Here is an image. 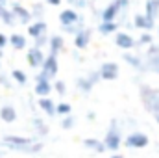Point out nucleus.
<instances>
[{
  "label": "nucleus",
  "instance_id": "nucleus-39",
  "mask_svg": "<svg viewBox=\"0 0 159 158\" xmlns=\"http://www.w3.org/2000/svg\"><path fill=\"white\" fill-rule=\"evenodd\" d=\"M46 4H50V6H59L61 0H46Z\"/></svg>",
  "mask_w": 159,
  "mask_h": 158
},
{
  "label": "nucleus",
  "instance_id": "nucleus-18",
  "mask_svg": "<svg viewBox=\"0 0 159 158\" xmlns=\"http://www.w3.org/2000/svg\"><path fill=\"white\" fill-rule=\"evenodd\" d=\"M89 41H91V30H89V28L80 30L78 34L74 36V45H76V48H87Z\"/></svg>",
  "mask_w": 159,
  "mask_h": 158
},
{
  "label": "nucleus",
  "instance_id": "nucleus-34",
  "mask_svg": "<svg viewBox=\"0 0 159 158\" xmlns=\"http://www.w3.org/2000/svg\"><path fill=\"white\" fill-rule=\"evenodd\" d=\"M150 43H154V36L152 34L144 32V34L139 36V45H150Z\"/></svg>",
  "mask_w": 159,
  "mask_h": 158
},
{
  "label": "nucleus",
  "instance_id": "nucleus-21",
  "mask_svg": "<svg viewBox=\"0 0 159 158\" xmlns=\"http://www.w3.org/2000/svg\"><path fill=\"white\" fill-rule=\"evenodd\" d=\"M83 145H85L87 149L98 153V155L106 153V145H104V141H100V140H96V138H85V140H83Z\"/></svg>",
  "mask_w": 159,
  "mask_h": 158
},
{
  "label": "nucleus",
  "instance_id": "nucleus-32",
  "mask_svg": "<svg viewBox=\"0 0 159 158\" xmlns=\"http://www.w3.org/2000/svg\"><path fill=\"white\" fill-rule=\"evenodd\" d=\"M52 87L57 91V95H61V97H65V93H67V86H65V82H61V80H57V82H54L52 84Z\"/></svg>",
  "mask_w": 159,
  "mask_h": 158
},
{
  "label": "nucleus",
  "instance_id": "nucleus-4",
  "mask_svg": "<svg viewBox=\"0 0 159 158\" xmlns=\"http://www.w3.org/2000/svg\"><path fill=\"white\" fill-rule=\"evenodd\" d=\"M104 145H106V151H119L120 145H122V136H120V128H119V123L113 121L109 130L106 132L104 136Z\"/></svg>",
  "mask_w": 159,
  "mask_h": 158
},
{
  "label": "nucleus",
  "instance_id": "nucleus-30",
  "mask_svg": "<svg viewBox=\"0 0 159 158\" xmlns=\"http://www.w3.org/2000/svg\"><path fill=\"white\" fill-rule=\"evenodd\" d=\"M72 112V106L69 104V102H59V104H56V114L57 116H69Z\"/></svg>",
  "mask_w": 159,
  "mask_h": 158
},
{
  "label": "nucleus",
  "instance_id": "nucleus-25",
  "mask_svg": "<svg viewBox=\"0 0 159 158\" xmlns=\"http://www.w3.org/2000/svg\"><path fill=\"white\" fill-rule=\"evenodd\" d=\"M76 87H78V91H81L83 95H89L94 86L87 80V77H81V78H76Z\"/></svg>",
  "mask_w": 159,
  "mask_h": 158
},
{
  "label": "nucleus",
  "instance_id": "nucleus-33",
  "mask_svg": "<svg viewBox=\"0 0 159 158\" xmlns=\"http://www.w3.org/2000/svg\"><path fill=\"white\" fill-rule=\"evenodd\" d=\"M46 45H48V36H46V34L34 39V47H35V48H43V47H46Z\"/></svg>",
  "mask_w": 159,
  "mask_h": 158
},
{
  "label": "nucleus",
  "instance_id": "nucleus-28",
  "mask_svg": "<svg viewBox=\"0 0 159 158\" xmlns=\"http://www.w3.org/2000/svg\"><path fill=\"white\" fill-rule=\"evenodd\" d=\"M11 78L15 80L17 84H20V86H24V84L28 82L26 73H24V71H20V69H13V71H11Z\"/></svg>",
  "mask_w": 159,
  "mask_h": 158
},
{
  "label": "nucleus",
  "instance_id": "nucleus-12",
  "mask_svg": "<svg viewBox=\"0 0 159 158\" xmlns=\"http://www.w3.org/2000/svg\"><path fill=\"white\" fill-rule=\"evenodd\" d=\"M122 60H124L129 67H133L135 71H146V63H144V60L139 58V56H135V54H131V52H128V50L124 52Z\"/></svg>",
  "mask_w": 159,
  "mask_h": 158
},
{
  "label": "nucleus",
  "instance_id": "nucleus-3",
  "mask_svg": "<svg viewBox=\"0 0 159 158\" xmlns=\"http://www.w3.org/2000/svg\"><path fill=\"white\" fill-rule=\"evenodd\" d=\"M128 6H129V0H113L109 6H106V7L102 9V13H100L102 22L117 21V17H119L122 11H126V9H128Z\"/></svg>",
  "mask_w": 159,
  "mask_h": 158
},
{
  "label": "nucleus",
  "instance_id": "nucleus-37",
  "mask_svg": "<svg viewBox=\"0 0 159 158\" xmlns=\"http://www.w3.org/2000/svg\"><path fill=\"white\" fill-rule=\"evenodd\" d=\"M87 80H89L93 86H96V84L100 82V75H98V71H93V73H89V75H87Z\"/></svg>",
  "mask_w": 159,
  "mask_h": 158
},
{
  "label": "nucleus",
  "instance_id": "nucleus-7",
  "mask_svg": "<svg viewBox=\"0 0 159 158\" xmlns=\"http://www.w3.org/2000/svg\"><path fill=\"white\" fill-rule=\"evenodd\" d=\"M98 75H100V80H117L120 75L119 63L117 62H104L98 69Z\"/></svg>",
  "mask_w": 159,
  "mask_h": 158
},
{
  "label": "nucleus",
  "instance_id": "nucleus-11",
  "mask_svg": "<svg viewBox=\"0 0 159 158\" xmlns=\"http://www.w3.org/2000/svg\"><path fill=\"white\" fill-rule=\"evenodd\" d=\"M81 21V17H80V13L76 9H63L61 13H59V22L63 24V26H70V24H76Z\"/></svg>",
  "mask_w": 159,
  "mask_h": 158
},
{
  "label": "nucleus",
  "instance_id": "nucleus-41",
  "mask_svg": "<svg viewBox=\"0 0 159 158\" xmlns=\"http://www.w3.org/2000/svg\"><path fill=\"white\" fill-rule=\"evenodd\" d=\"M7 2H9V0H0V4H2V6H6Z\"/></svg>",
  "mask_w": 159,
  "mask_h": 158
},
{
  "label": "nucleus",
  "instance_id": "nucleus-31",
  "mask_svg": "<svg viewBox=\"0 0 159 158\" xmlns=\"http://www.w3.org/2000/svg\"><path fill=\"white\" fill-rule=\"evenodd\" d=\"M76 125V119H74V116H63V119H61V128H65V130H70L72 126Z\"/></svg>",
  "mask_w": 159,
  "mask_h": 158
},
{
  "label": "nucleus",
  "instance_id": "nucleus-43",
  "mask_svg": "<svg viewBox=\"0 0 159 158\" xmlns=\"http://www.w3.org/2000/svg\"><path fill=\"white\" fill-rule=\"evenodd\" d=\"M0 60H2V50H0ZM0 65H2V63H0Z\"/></svg>",
  "mask_w": 159,
  "mask_h": 158
},
{
  "label": "nucleus",
  "instance_id": "nucleus-14",
  "mask_svg": "<svg viewBox=\"0 0 159 158\" xmlns=\"http://www.w3.org/2000/svg\"><path fill=\"white\" fill-rule=\"evenodd\" d=\"M133 24H135V28L144 30V32H150V30L156 26L154 21H148V19L144 17V13H137V15H133Z\"/></svg>",
  "mask_w": 159,
  "mask_h": 158
},
{
  "label": "nucleus",
  "instance_id": "nucleus-40",
  "mask_svg": "<svg viewBox=\"0 0 159 158\" xmlns=\"http://www.w3.org/2000/svg\"><path fill=\"white\" fill-rule=\"evenodd\" d=\"M111 158H124V156H122V155H119V153H115V155H113Z\"/></svg>",
  "mask_w": 159,
  "mask_h": 158
},
{
  "label": "nucleus",
  "instance_id": "nucleus-2",
  "mask_svg": "<svg viewBox=\"0 0 159 158\" xmlns=\"http://www.w3.org/2000/svg\"><path fill=\"white\" fill-rule=\"evenodd\" d=\"M139 95H141V101H143L146 112H150L152 116L159 114V89L157 87L143 84L139 87Z\"/></svg>",
  "mask_w": 159,
  "mask_h": 158
},
{
  "label": "nucleus",
  "instance_id": "nucleus-15",
  "mask_svg": "<svg viewBox=\"0 0 159 158\" xmlns=\"http://www.w3.org/2000/svg\"><path fill=\"white\" fill-rule=\"evenodd\" d=\"M157 15H159V0H146V4H144V17L148 21L156 22Z\"/></svg>",
  "mask_w": 159,
  "mask_h": 158
},
{
  "label": "nucleus",
  "instance_id": "nucleus-17",
  "mask_svg": "<svg viewBox=\"0 0 159 158\" xmlns=\"http://www.w3.org/2000/svg\"><path fill=\"white\" fill-rule=\"evenodd\" d=\"M0 119H2L4 123H15V121H17V110H15V106L4 104V106L0 108Z\"/></svg>",
  "mask_w": 159,
  "mask_h": 158
},
{
  "label": "nucleus",
  "instance_id": "nucleus-9",
  "mask_svg": "<svg viewBox=\"0 0 159 158\" xmlns=\"http://www.w3.org/2000/svg\"><path fill=\"white\" fill-rule=\"evenodd\" d=\"M26 60H28V65H30L32 69H41L43 60H44V52H43V48H35V47L28 48V52H26Z\"/></svg>",
  "mask_w": 159,
  "mask_h": 158
},
{
  "label": "nucleus",
  "instance_id": "nucleus-8",
  "mask_svg": "<svg viewBox=\"0 0 159 158\" xmlns=\"http://www.w3.org/2000/svg\"><path fill=\"white\" fill-rule=\"evenodd\" d=\"M11 11H13L17 22H20V24H26V26H28V24L34 21L30 9H26V7H24L22 4H19V2H13V4H11Z\"/></svg>",
  "mask_w": 159,
  "mask_h": 158
},
{
  "label": "nucleus",
  "instance_id": "nucleus-5",
  "mask_svg": "<svg viewBox=\"0 0 159 158\" xmlns=\"http://www.w3.org/2000/svg\"><path fill=\"white\" fill-rule=\"evenodd\" d=\"M148 143H150V140H148V136L144 132H131L124 140V145L128 149H144Z\"/></svg>",
  "mask_w": 159,
  "mask_h": 158
},
{
  "label": "nucleus",
  "instance_id": "nucleus-35",
  "mask_svg": "<svg viewBox=\"0 0 159 158\" xmlns=\"http://www.w3.org/2000/svg\"><path fill=\"white\" fill-rule=\"evenodd\" d=\"M157 54H159V45L150 43V45H148V50H146V58H150V56H157Z\"/></svg>",
  "mask_w": 159,
  "mask_h": 158
},
{
  "label": "nucleus",
  "instance_id": "nucleus-44",
  "mask_svg": "<svg viewBox=\"0 0 159 158\" xmlns=\"http://www.w3.org/2000/svg\"><path fill=\"white\" fill-rule=\"evenodd\" d=\"M0 158H2V153H0Z\"/></svg>",
  "mask_w": 159,
  "mask_h": 158
},
{
  "label": "nucleus",
  "instance_id": "nucleus-27",
  "mask_svg": "<svg viewBox=\"0 0 159 158\" xmlns=\"http://www.w3.org/2000/svg\"><path fill=\"white\" fill-rule=\"evenodd\" d=\"M32 126L35 128V132H39V136H46V132H48V128H46V125L43 123V119L41 117H32Z\"/></svg>",
  "mask_w": 159,
  "mask_h": 158
},
{
  "label": "nucleus",
  "instance_id": "nucleus-1",
  "mask_svg": "<svg viewBox=\"0 0 159 158\" xmlns=\"http://www.w3.org/2000/svg\"><path fill=\"white\" fill-rule=\"evenodd\" d=\"M2 145H6L11 151L17 153H24V155H35L43 149V143L37 141L35 138H28V136H19V134H7L2 138Z\"/></svg>",
  "mask_w": 159,
  "mask_h": 158
},
{
  "label": "nucleus",
  "instance_id": "nucleus-26",
  "mask_svg": "<svg viewBox=\"0 0 159 158\" xmlns=\"http://www.w3.org/2000/svg\"><path fill=\"white\" fill-rule=\"evenodd\" d=\"M144 63H146V71H154L156 75H159V54L157 56H150V58H146Z\"/></svg>",
  "mask_w": 159,
  "mask_h": 158
},
{
  "label": "nucleus",
  "instance_id": "nucleus-19",
  "mask_svg": "<svg viewBox=\"0 0 159 158\" xmlns=\"http://www.w3.org/2000/svg\"><path fill=\"white\" fill-rule=\"evenodd\" d=\"M34 91H35V95H39V97H50V93L54 91L52 82H50V80H41V82H35Z\"/></svg>",
  "mask_w": 159,
  "mask_h": 158
},
{
  "label": "nucleus",
  "instance_id": "nucleus-10",
  "mask_svg": "<svg viewBox=\"0 0 159 158\" xmlns=\"http://www.w3.org/2000/svg\"><path fill=\"white\" fill-rule=\"evenodd\" d=\"M115 45L126 52V50H131L135 47V39L129 34H126V32H117L115 34Z\"/></svg>",
  "mask_w": 159,
  "mask_h": 158
},
{
  "label": "nucleus",
  "instance_id": "nucleus-36",
  "mask_svg": "<svg viewBox=\"0 0 159 158\" xmlns=\"http://www.w3.org/2000/svg\"><path fill=\"white\" fill-rule=\"evenodd\" d=\"M69 4H70V6H74V7L83 9V7H87V6H89V0H69Z\"/></svg>",
  "mask_w": 159,
  "mask_h": 158
},
{
  "label": "nucleus",
  "instance_id": "nucleus-24",
  "mask_svg": "<svg viewBox=\"0 0 159 158\" xmlns=\"http://www.w3.org/2000/svg\"><path fill=\"white\" fill-rule=\"evenodd\" d=\"M0 21H2L4 24H7V26H15V24H19L17 19H15V15H13V11L7 9V7L2 9V13H0Z\"/></svg>",
  "mask_w": 159,
  "mask_h": 158
},
{
  "label": "nucleus",
  "instance_id": "nucleus-6",
  "mask_svg": "<svg viewBox=\"0 0 159 158\" xmlns=\"http://www.w3.org/2000/svg\"><path fill=\"white\" fill-rule=\"evenodd\" d=\"M57 71H59L57 56H54V54H48V56H44V60H43V65H41V73H43V75H44L48 80H52V78H56Z\"/></svg>",
  "mask_w": 159,
  "mask_h": 158
},
{
  "label": "nucleus",
  "instance_id": "nucleus-22",
  "mask_svg": "<svg viewBox=\"0 0 159 158\" xmlns=\"http://www.w3.org/2000/svg\"><path fill=\"white\" fill-rule=\"evenodd\" d=\"M7 45H11L15 50H22V48H26L28 43H26V37H24L22 34H17V32H15V34H11V36L7 37Z\"/></svg>",
  "mask_w": 159,
  "mask_h": 158
},
{
  "label": "nucleus",
  "instance_id": "nucleus-23",
  "mask_svg": "<svg viewBox=\"0 0 159 158\" xmlns=\"http://www.w3.org/2000/svg\"><path fill=\"white\" fill-rule=\"evenodd\" d=\"M117 30H119L117 21H109V22H100V24H98L100 36H111V34H115Z\"/></svg>",
  "mask_w": 159,
  "mask_h": 158
},
{
  "label": "nucleus",
  "instance_id": "nucleus-20",
  "mask_svg": "<svg viewBox=\"0 0 159 158\" xmlns=\"http://www.w3.org/2000/svg\"><path fill=\"white\" fill-rule=\"evenodd\" d=\"M37 104H39V108L46 114V116H50V117L56 116V102H54L50 97H39V102H37Z\"/></svg>",
  "mask_w": 159,
  "mask_h": 158
},
{
  "label": "nucleus",
  "instance_id": "nucleus-29",
  "mask_svg": "<svg viewBox=\"0 0 159 158\" xmlns=\"http://www.w3.org/2000/svg\"><path fill=\"white\" fill-rule=\"evenodd\" d=\"M30 13H32V19H35V21H43V15H44V6H43V4H39V2H37V4H34Z\"/></svg>",
  "mask_w": 159,
  "mask_h": 158
},
{
  "label": "nucleus",
  "instance_id": "nucleus-13",
  "mask_svg": "<svg viewBox=\"0 0 159 158\" xmlns=\"http://www.w3.org/2000/svg\"><path fill=\"white\" fill-rule=\"evenodd\" d=\"M46 30H48V26H46L44 21H35V22H30L28 24V36L34 37V39L39 37V36H44Z\"/></svg>",
  "mask_w": 159,
  "mask_h": 158
},
{
  "label": "nucleus",
  "instance_id": "nucleus-16",
  "mask_svg": "<svg viewBox=\"0 0 159 158\" xmlns=\"http://www.w3.org/2000/svg\"><path fill=\"white\" fill-rule=\"evenodd\" d=\"M48 47H50V54L57 56L59 52H63L65 48V39L61 36H50L48 37Z\"/></svg>",
  "mask_w": 159,
  "mask_h": 158
},
{
  "label": "nucleus",
  "instance_id": "nucleus-38",
  "mask_svg": "<svg viewBox=\"0 0 159 158\" xmlns=\"http://www.w3.org/2000/svg\"><path fill=\"white\" fill-rule=\"evenodd\" d=\"M6 47H7V36L0 32V50H2V48H6Z\"/></svg>",
  "mask_w": 159,
  "mask_h": 158
},
{
  "label": "nucleus",
  "instance_id": "nucleus-42",
  "mask_svg": "<svg viewBox=\"0 0 159 158\" xmlns=\"http://www.w3.org/2000/svg\"><path fill=\"white\" fill-rule=\"evenodd\" d=\"M154 117H156V123H157V125H159V114H156Z\"/></svg>",
  "mask_w": 159,
  "mask_h": 158
}]
</instances>
